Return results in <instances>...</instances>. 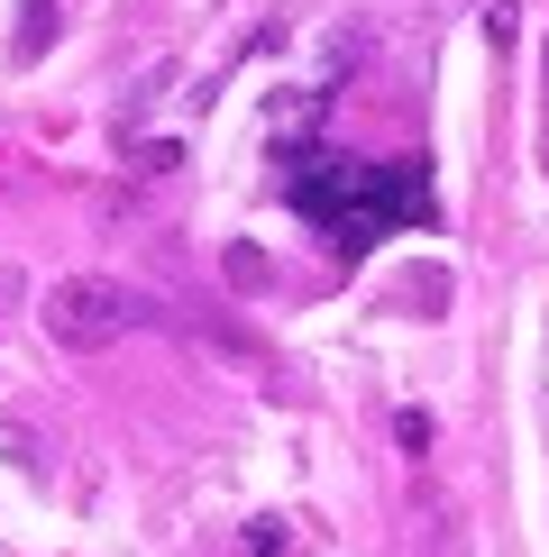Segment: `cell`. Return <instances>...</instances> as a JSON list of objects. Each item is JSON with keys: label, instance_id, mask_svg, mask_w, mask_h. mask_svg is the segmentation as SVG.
I'll list each match as a JSON object with an SVG mask.
<instances>
[{"label": "cell", "instance_id": "cell-1", "mask_svg": "<svg viewBox=\"0 0 549 557\" xmlns=\"http://www.w3.org/2000/svg\"><path fill=\"white\" fill-rule=\"evenodd\" d=\"M284 201L339 247V257H357V247L430 220V174L412 165V156L376 165V156H339V147H293L284 156Z\"/></svg>", "mask_w": 549, "mask_h": 557}, {"label": "cell", "instance_id": "cell-2", "mask_svg": "<svg viewBox=\"0 0 549 557\" xmlns=\"http://www.w3.org/2000/svg\"><path fill=\"white\" fill-rule=\"evenodd\" d=\"M137 320H147V293H129L120 274H64L56 293H46V338L74 347V357H91V347L129 338Z\"/></svg>", "mask_w": 549, "mask_h": 557}, {"label": "cell", "instance_id": "cell-3", "mask_svg": "<svg viewBox=\"0 0 549 557\" xmlns=\"http://www.w3.org/2000/svg\"><path fill=\"white\" fill-rule=\"evenodd\" d=\"M46 46H56V0H19V37H10V55L37 64Z\"/></svg>", "mask_w": 549, "mask_h": 557}, {"label": "cell", "instance_id": "cell-4", "mask_svg": "<svg viewBox=\"0 0 549 557\" xmlns=\"http://www.w3.org/2000/svg\"><path fill=\"white\" fill-rule=\"evenodd\" d=\"M10 293H19V274H10V265H0V301H10Z\"/></svg>", "mask_w": 549, "mask_h": 557}]
</instances>
